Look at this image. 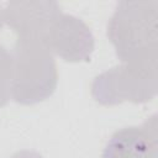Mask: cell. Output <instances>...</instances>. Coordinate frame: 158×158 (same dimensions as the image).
Wrapping results in <instances>:
<instances>
[{"instance_id": "cell-8", "label": "cell", "mask_w": 158, "mask_h": 158, "mask_svg": "<svg viewBox=\"0 0 158 158\" xmlns=\"http://www.w3.org/2000/svg\"><path fill=\"white\" fill-rule=\"evenodd\" d=\"M10 158H43V157H42L38 152L23 149V151H19V152L14 153Z\"/></svg>"}, {"instance_id": "cell-9", "label": "cell", "mask_w": 158, "mask_h": 158, "mask_svg": "<svg viewBox=\"0 0 158 158\" xmlns=\"http://www.w3.org/2000/svg\"><path fill=\"white\" fill-rule=\"evenodd\" d=\"M4 25V7L0 5V30Z\"/></svg>"}, {"instance_id": "cell-4", "label": "cell", "mask_w": 158, "mask_h": 158, "mask_svg": "<svg viewBox=\"0 0 158 158\" xmlns=\"http://www.w3.org/2000/svg\"><path fill=\"white\" fill-rule=\"evenodd\" d=\"M43 41L52 53L67 62H88L94 51V36L79 17L60 14L46 32Z\"/></svg>"}, {"instance_id": "cell-3", "label": "cell", "mask_w": 158, "mask_h": 158, "mask_svg": "<svg viewBox=\"0 0 158 158\" xmlns=\"http://www.w3.org/2000/svg\"><path fill=\"white\" fill-rule=\"evenodd\" d=\"M157 80V59L125 62L96 75L91 84V95L101 105L123 101L142 104L156 96Z\"/></svg>"}, {"instance_id": "cell-6", "label": "cell", "mask_w": 158, "mask_h": 158, "mask_svg": "<svg viewBox=\"0 0 158 158\" xmlns=\"http://www.w3.org/2000/svg\"><path fill=\"white\" fill-rule=\"evenodd\" d=\"M62 14L56 1H10L4 6V22L19 36L43 38Z\"/></svg>"}, {"instance_id": "cell-1", "label": "cell", "mask_w": 158, "mask_h": 158, "mask_svg": "<svg viewBox=\"0 0 158 158\" xmlns=\"http://www.w3.org/2000/svg\"><path fill=\"white\" fill-rule=\"evenodd\" d=\"M158 1H120L107 23V37L125 62L154 60L158 49Z\"/></svg>"}, {"instance_id": "cell-7", "label": "cell", "mask_w": 158, "mask_h": 158, "mask_svg": "<svg viewBox=\"0 0 158 158\" xmlns=\"http://www.w3.org/2000/svg\"><path fill=\"white\" fill-rule=\"evenodd\" d=\"M12 54L0 46V107L4 106L11 96Z\"/></svg>"}, {"instance_id": "cell-2", "label": "cell", "mask_w": 158, "mask_h": 158, "mask_svg": "<svg viewBox=\"0 0 158 158\" xmlns=\"http://www.w3.org/2000/svg\"><path fill=\"white\" fill-rule=\"evenodd\" d=\"M11 54V98L22 105L48 99L57 88L58 72L43 38L19 36Z\"/></svg>"}, {"instance_id": "cell-5", "label": "cell", "mask_w": 158, "mask_h": 158, "mask_svg": "<svg viewBox=\"0 0 158 158\" xmlns=\"http://www.w3.org/2000/svg\"><path fill=\"white\" fill-rule=\"evenodd\" d=\"M157 128L154 114L142 126L116 131L107 141L101 158H158Z\"/></svg>"}]
</instances>
